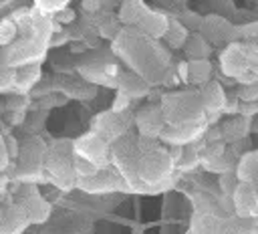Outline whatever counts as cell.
<instances>
[{
  "mask_svg": "<svg viewBox=\"0 0 258 234\" xmlns=\"http://www.w3.org/2000/svg\"><path fill=\"white\" fill-rule=\"evenodd\" d=\"M111 163L129 192L157 194L173 186L175 161L159 139L129 131L111 143Z\"/></svg>",
  "mask_w": 258,
  "mask_h": 234,
  "instance_id": "obj_1",
  "label": "cell"
},
{
  "mask_svg": "<svg viewBox=\"0 0 258 234\" xmlns=\"http://www.w3.org/2000/svg\"><path fill=\"white\" fill-rule=\"evenodd\" d=\"M44 182H50L62 192H71L77 188L75 173V149L73 139H56L48 143L44 153Z\"/></svg>",
  "mask_w": 258,
  "mask_h": 234,
  "instance_id": "obj_2",
  "label": "cell"
},
{
  "mask_svg": "<svg viewBox=\"0 0 258 234\" xmlns=\"http://www.w3.org/2000/svg\"><path fill=\"white\" fill-rule=\"evenodd\" d=\"M48 143H44L36 135H26L24 139L18 141V155L12 161V171L10 178L16 180L18 184H36L44 182V153H46Z\"/></svg>",
  "mask_w": 258,
  "mask_h": 234,
  "instance_id": "obj_3",
  "label": "cell"
},
{
  "mask_svg": "<svg viewBox=\"0 0 258 234\" xmlns=\"http://www.w3.org/2000/svg\"><path fill=\"white\" fill-rule=\"evenodd\" d=\"M163 121L167 125H179V123H194V121H204L206 111L200 101L198 91H177V93H167L159 101Z\"/></svg>",
  "mask_w": 258,
  "mask_h": 234,
  "instance_id": "obj_4",
  "label": "cell"
},
{
  "mask_svg": "<svg viewBox=\"0 0 258 234\" xmlns=\"http://www.w3.org/2000/svg\"><path fill=\"white\" fill-rule=\"evenodd\" d=\"M73 149L77 157L87 159L97 167H105L111 163V141L93 129L73 139Z\"/></svg>",
  "mask_w": 258,
  "mask_h": 234,
  "instance_id": "obj_5",
  "label": "cell"
},
{
  "mask_svg": "<svg viewBox=\"0 0 258 234\" xmlns=\"http://www.w3.org/2000/svg\"><path fill=\"white\" fill-rule=\"evenodd\" d=\"M77 188L85 194H111V192H129L123 176L117 171L113 163L99 167L95 173L79 178Z\"/></svg>",
  "mask_w": 258,
  "mask_h": 234,
  "instance_id": "obj_6",
  "label": "cell"
},
{
  "mask_svg": "<svg viewBox=\"0 0 258 234\" xmlns=\"http://www.w3.org/2000/svg\"><path fill=\"white\" fill-rule=\"evenodd\" d=\"M10 198L24 210L30 224H42L50 216V204L42 198L36 184H18Z\"/></svg>",
  "mask_w": 258,
  "mask_h": 234,
  "instance_id": "obj_7",
  "label": "cell"
},
{
  "mask_svg": "<svg viewBox=\"0 0 258 234\" xmlns=\"http://www.w3.org/2000/svg\"><path fill=\"white\" fill-rule=\"evenodd\" d=\"M133 123V117L127 115V111H101L91 119V129L101 133L105 139H109L111 143L115 139H119L121 135L129 133V127Z\"/></svg>",
  "mask_w": 258,
  "mask_h": 234,
  "instance_id": "obj_8",
  "label": "cell"
},
{
  "mask_svg": "<svg viewBox=\"0 0 258 234\" xmlns=\"http://www.w3.org/2000/svg\"><path fill=\"white\" fill-rule=\"evenodd\" d=\"M206 125H208L206 119L204 121H194V123H179V125H167L165 123V127L161 129L157 139L161 143H165L167 147H171V145H179V147L189 145V143H196L204 135Z\"/></svg>",
  "mask_w": 258,
  "mask_h": 234,
  "instance_id": "obj_9",
  "label": "cell"
},
{
  "mask_svg": "<svg viewBox=\"0 0 258 234\" xmlns=\"http://www.w3.org/2000/svg\"><path fill=\"white\" fill-rule=\"evenodd\" d=\"M234 216L244 220H258V188L250 182H240L232 194Z\"/></svg>",
  "mask_w": 258,
  "mask_h": 234,
  "instance_id": "obj_10",
  "label": "cell"
},
{
  "mask_svg": "<svg viewBox=\"0 0 258 234\" xmlns=\"http://www.w3.org/2000/svg\"><path fill=\"white\" fill-rule=\"evenodd\" d=\"M133 125L137 127V133L139 135L157 139L159 133H161V129L165 127L161 105L159 103H149V105L137 109V113L133 115Z\"/></svg>",
  "mask_w": 258,
  "mask_h": 234,
  "instance_id": "obj_11",
  "label": "cell"
},
{
  "mask_svg": "<svg viewBox=\"0 0 258 234\" xmlns=\"http://www.w3.org/2000/svg\"><path fill=\"white\" fill-rule=\"evenodd\" d=\"M220 67L222 73L234 79H240L248 69H250V61H248V48L246 44L240 42H232L230 46H226V50L220 56Z\"/></svg>",
  "mask_w": 258,
  "mask_h": 234,
  "instance_id": "obj_12",
  "label": "cell"
},
{
  "mask_svg": "<svg viewBox=\"0 0 258 234\" xmlns=\"http://www.w3.org/2000/svg\"><path fill=\"white\" fill-rule=\"evenodd\" d=\"M232 216H216V214H208V212H196V216L191 220V234H232V230H230Z\"/></svg>",
  "mask_w": 258,
  "mask_h": 234,
  "instance_id": "obj_13",
  "label": "cell"
},
{
  "mask_svg": "<svg viewBox=\"0 0 258 234\" xmlns=\"http://www.w3.org/2000/svg\"><path fill=\"white\" fill-rule=\"evenodd\" d=\"M30 226L24 210L8 196L4 212L0 216V234H22Z\"/></svg>",
  "mask_w": 258,
  "mask_h": 234,
  "instance_id": "obj_14",
  "label": "cell"
},
{
  "mask_svg": "<svg viewBox=\"0 0 258 234\" xmlns=\"http://www.w3.org/2000/svg\"><path fill=\"white\" fill-rule=\"evenodd\" d=\"M198 93H200V101H202V107H204L206 115H214V113L224 111V105H226L228 97H226L220 83L208 81V83L202 85V89Z\"/></svg>",
  "mask_w": 258,
  "mask_h": 234,
  "instance_id": "obj_15",
  "label": "cell"
},
{
  "mask_svg": "<svg viewBox=\"0 0 258 234\" xmlns=\"http://www.w3.org/2000/svg\"><path fill=\"white\" fill-rule=\"evenodd\" d=\"M167 24H169V20H167V16H163L161 12H155V10H149L133 28L139 32V34H143V36H147V38H153V40H157V38H163V34H165V30H167Z\"/></svg>",
  "mask_w": 258,
  "mask_h": 234,
  "instance_id": "obj_16",
  "label": "cell"
},
{
  "mask_svg": "<svg viewBox=\"0 0 258 234\" xmlns=\"http://www.w3.org/2000/svg\"><path fill=\"white\" fill-rule=\"evenodd\" d=\"M115 89L127 93L131 99L133 97H143L147 93V79H143V77H139L131 71H123V73L117 75V87Z\"/></svg>",
  "mask_w": 258,
  "mask_h": 234,
  "instance_id": "obj_17",
  "label": "cell"
},
{
  "mask_svg": "<svg viewBox=\"0 0 258 234\" xmlns=\"http://www.w3.org/2000/svg\"><path fill=\"white\" fill-rule=\"evenodd\" d=\"M147 12L149 8L143 4V0H123L119 8V20L127 26H135Z\"/></svg>",
  "mask_w": 258,
  "mask_h": 234,
  "instance_id": "obj_18",
  "label": "cell"
},
{
  "mask_svg": "<svg viewBox=\"0 0 258 234\" xmlns=\"http://www.w3.org/2000/svg\"><path fill=\"white\" fill-rule=\"evenodd\" d=\"M236 176L240 182H250V184H258V151L246 153L238 165H236Z\"/></svg>",
  "mask_w": 258,
  "mask_h": 234,
  "instance_id": "obj_19",
  "label": "cell"
},
{
  "mask_svg": "<svg viewBox=\"0 0 258 234\" xmlns=\"http://www.w3.org/2000/svg\"><path fill=\"white\" fill-rule=\"evenodd\" d=\"M40 77V65L32 63V65H24L16 69V79H14V87L18 91H28Z\"/></svg>",
  "mask_w": 258,
  "mask_h": 234,
  "instance_id": "obj_20",
  "label": "cell"
},
{
  "mask_svg": "<svg viewBox=\"0 0 258 234\" xmlns=\"http://www.w3.org/2000/svg\"><path fill=\"white\" fill-rule=\"evenodd\" d=\"M212 75V65L208 58H191L187 61V81L204 85L210 81Z\"/></svg>",
  "mask_w": 258,
  "mask_h": 234,
  "instance_id": "obj_21",
  "label": "cell"
},
{
  "mask_svg": "<svg viewBox=\"0 0 258 234\" xmlns=\"http://www.w3.org/2000/svg\"><path fill=\"white\" fill-rule=\"evenodd\" d=\"M18 36V18L16 14L0 18V48H8Z\"/></svg>",
  "mask_w": 258,
  "mask_h": 234,
  "instance_id": "obj_22",
  "label": "cell"
},
{
  "mask_svg": "<svg viewBox=\"0 0 258 234\" xmlns=\"http://www.w3.org/2000/svg\"><path fill=\"white\" fill-rule=\"evenodd\" d=\"M187 30L179 24V22H175V20H169V24H167V30H165V34H163V38L171 44V46H181V44H185V40H187Z\"/></svg>",
  "mask_w": 258,
  "mask_h": 234,
  "instance_id": "obj_23",
  "label": "cell"
},
{
  "mask_svg": "<svg viewBox=\"0 0 258 234\" xmlns=\"http://www.w3.org/2000/svg\"><path fill=\"white\" fill-rule=\"evenodd\" d=\"M185 52L191 56V58H206L208 56V52H210V46L206 44V40L202 38V36H198V34H194V36H187V40H185Z\"/></svg>",
  "mask_w": 258,
  "mask_h": 234,
  "instance_id": "obj_24",
  "label": "cell"
},
{
  "mask_svg": "<svg viewBox=\"0 0 258 234\" xmlns=\"http://www.w3.org/2000/svg\"><path fill=\"white\" fill-rule=\"evenodd\" d=\"M248 119L246 117H240V119H234V121H230V123H226L224 125V129H222V137L224 139H240V137H244L246 133H248Z\"/></svg>",
  "mask_w": 258,
  "mask_h": 234,
  "instance_id": "obj_25",
  "label": "cell"
},
{
  "mask_svg": "<svg viewBox=\"0 0 258 234\" xmlns=\"http://www.w3.org/2000/svg\"><path fill=\"white\" fill-rule=\"evenodd\" d=\"M71 0H32V8L38 10L40 14H46V16H52L54 12L62 10L69 6Z\"/></svg>",
  "mask_w": 258,
  "mask_h": 234,
  "instance_id": "obj_26",
  "label": "cell"
},
{
  "mask_svg": "<svg viewBox=\"0 0 258 234\" xmlns=\"http://www.w3.org/2000/svg\"><path fill=\"white\" fill-rule=\"evenodd\" d=\"M238 184H240V180H238V176H236V171H234V169H232V171H226V173H220L218 186H220L222 196L232 198V194H234V190L238 188Z\"/></svg>",
  "mask_w": 258,
  "mask_h": 234,
  "instance_id": "obj_27",
  "label": "cell"
},
{
  "mask_svg": "<svg viewBox=\"0 0 258 234\" xmlns=\"http://www.w3.org/2000/svg\"><path fill=\"white\" fill-rule=\"evenodd\" d=\"M14 79H16V69L8 67V65H0V91L12 89L14 87Z\"/></svg>",
  "mask_w": 258,
  "mask_h": 234,
  "instance_id": "obj_28",
  "label": "cell"
},
{
  "mask_svg": "<svg viewBox=\"0 0 258 234\" xmlns=\"http://www.w3.org/2000/svg\"><path fill=\"white\" fill-rule=\"evenodd\" d=\"M238 99H240V101H244V103L258 101V79H256L254 83L242 85V89L238 91Z\"/></svg>",
  "mask_w": 258,
  "mask_h": 234,
  "instance_id": "obj_29",
  "label": "cell"
},
{
  "mask_svg": "<svg viewBox=\"0 0 258 234\" xmlns=\"http://www.w3.org/2000/svg\"><path fill=\"white\" fill-rule=\"evenodd\" d=\"M129 105H131V97L127 95V93H123V91H115V99H113V103H111V109L113 111H127L129 109Z\"/></svg>",
  "mask_w": 258,
  "mask_h": 234,
  "instance_id": "obj_30",
  "label": "cell"
},
{
  "mask_svg": "<svg viewBox=\"0 0 258 234\" xmlns=\"http://www.w3.org/2000/svg\"><path fill=\"white\" fill-rule=\"evenodd\" d=\"M10 165H12V159L8 155V149H6V143H4V135L0 133V173H4Z\"/></svg>",
  "mask_w": 258,
  "mask_h": 234,
  "instance_id": "obj_31",
  "label": "cell"
},
{
  "mask_svg": "<svg viewBox=\"0 0 258 234\" xmlns=\"http://www.w3.org/2000/svg\"><path fill=\"white\" fill-rule=\"evenodd\" d=\"M4 143H6V149H8L10 159L14 161L16 155H18V141H16V137H12V135H4Z\"/></svg>",
  "mask_w": 258,
  "mask_h": 234,
  "instance_id": "obj_32",
  "label": "cell"
},
{
  "mask_svg": "<svg viewBox=\"0 0 258 234\" xmlns=\"http://www.w3.org/2000/svg\"><path fill=\"white\" fill-rule=\"evenodd\" d=\"M50 18H54V20H58V22H69V20H73V18H75V14H73V10L67 6V8L58 10V12H54Z\"/></svg>",
  "mask_w": 258,
  "mask_h": 234,
  "instance_id": "obj_33",
  "label": "cell"
},
{
  "mask_svg": "<svg viewBox=\"0 0 258 234\" xmlns=\"http://www.w3.org/2000/svg\"><path fill=\"white\" fill-rule=\"evenodd\" d=\"M240 99H226V105H224V113H236L240 109Z\"/></svg>",
  "mask_w": 258,
  "mask_h": 234,
  "instance_id": "obj_34",
  "label": "cell"
},
{
  "mask_svg": "<svg viewBox=\"0 0 258 234\" xmlns=\"http://www.w3.org/2000/svg\"><path fill=\"white\" fill-rule=\"evenodd\" d=\"M8 182H10V178H8V176H4V173H0V198H2L4 194H6Z\"/></svg>",
  "mask_w": 258,
  "mask_h": 234,
  "instance_id": "obj_35",
  "label": "cell"
},
{
  "mask_svg": "<svg viewBox=\"0 0 258 234\" xmlns=\"http://www.w3.org/2000/svg\"><path fill=\"white\" fill-rule=\"evenodd\" d=\"M177 73H179L181 81H187V63H185V61H183V63H179V67H177Z\"/></svg>",
  "mask_w": 258,
  "mask_h": 234,
  "instance_id": "obj_36",
  "label": "cell"
},
{
  "mask_svg": "<svg viewBox=\"0 0 258 234\" xmlns=\"http://www.w3.org/2000/svg\"><path fill=\"white\" fill-rule=\"evenodd\" d=\"M6 200H8V194H4V196L0 198V216H2V212H4V206H6Z\"/></svg>",
  "mask_w": 258,
  "mask_h": 234,
  "instance_id": "obj_37",
  "label": "cell"
}]
</instances>
